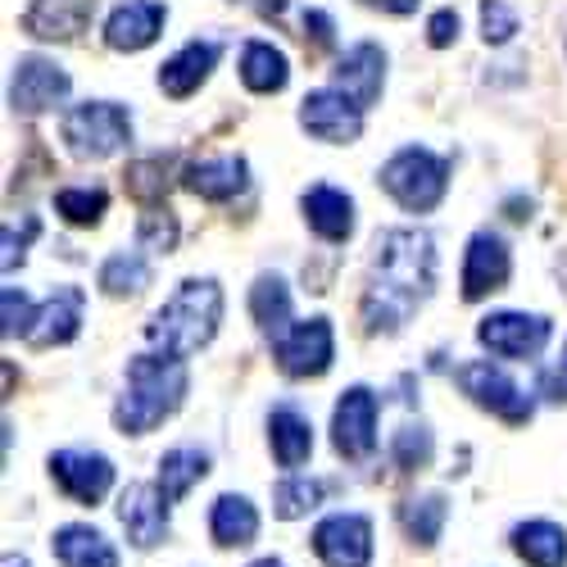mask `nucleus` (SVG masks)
<instances>
[{
  "instance_id": "20",
  "label": "nucleus",
  "mask_w": 567,
  "mask_h": 567,
  "mask_svg": "<svg viewBox=\"0 0 567 567\" xmlns=\"http://www.w3.org/2000/svg\"><path fill=\"white\" fill-rule=\"evenodd\" d=\"M96 6L101 0H32L23 14V32L37 41H73L78 32H86Z\"/></svg>"
},
{
  "instance_id": "8",
  "label": "nucleus",
  "mask_w": 567,
  "mask_h": 567,
  "mask_svg": "<svg viewBox=\"0 0 567 567\" xmlns=\"http://www.w3.org/2000/svg\"><path fill=\"white\" fill-rule=\"evenodd\" d=\"M513 277V250L499 231L482 227L467 236V250H463V300L477 305L491 291H504Z\"/></svg>"
},
{
  "instance_id": "40",
  "label": "nucleus",
  "mask_w": 567,
  "mask_h": 567,
  "mask_svg": "<svg viewBox=\"0 0 567 567\" xmlns=\"http://www.w3.org/2000/svg\"><path fill=\"white\" fill-rule=\"evenodd\" d=\"M458 10H436L432 19H427V45H436V51H445V45H454L458 41Z\"/></svg>"
},
{
  "instance_id": "13",
  "label": "nucleus",
  "mask_w": 567,
  "mask_h": 567,
  "mask_svg": "<svg viewBox=\"0 0 567 567\" xmlns=\"http://www.w3.org/2000/svg\"><path fill=\"white\" fill-rule=\"evenodd\" d=\"M313 554L322 567H368L372 563V523L363 513H332L313 527Z\"/></svg>"
},
{
  "instance_id": "33",
  "label": "nucleus",
  "mask_w": 567,
  "mask_h": 567,
  "mask_svg": "<svg viewBox=\"0 0 567 567\" xmlns=\"http://www.w3.org/2000/svg\"><path fill=\"white\" fill-rule=\"evenodd\" d=\"M110 209V192L105 186H60L55 192V214L73 227H96Z\"/></svg>"
},
{
  "instance_id": "16",
  "label": "nucleus",
  "mask_w": 567,
  "mask_h": 567,
  "mask_svg": "<svg viewBox=\"0 0 567 567\" xmlns=\"http://www.w3.org/2000/svg\"><path fill=\"white\" fill-rule=\"evenodd\" d=\"M118 523L132 549H155L168 536V499L155 482H132L118 495Z\"/></svg>"
},
{
  "instance_id": "29",
  "label": "nucleus",
  "mask_w": 567,
  "mask_h": 567,
  "mask_svg": "<svg viewBox=\"0 0 567 567\" xmlns=\"http://www.w3.org/2000/svg\"><path fill=\"white\" fill-rule=\"evenodd\" d=\"M209 477V454L205 450H192V445H177L159 458V491L168 504H182L186 495H192L200 482Z\"/></svg>"
},
{
  "instance_id": "26",
  "label": "nucleus",
  "mask_w": 567,
  "mask_h": 567,
  "mask_svg": "<svg viewBox=\"0 0 567 567\" xmlns=\"http://www.w3.org/2000/svg\"><path fill=\"white\" fill-rule=\"evenodd\" d=\"M55 558L64 567H118V549L105 540V532L86 527V523H69L51 536Z\"/></svg>"
},
{
  "instance_id": "24",
  "label": "nucleus",
  "mask_w": 567,
  "mask_h": 567,
  "mask_svg": "<svg viewBox=\"0 0 567 567\" xmlns=\"http://www.w3.org/2000/svg\"><path fill=\"white\" fill-rule=\"evenodd\" d=\"M268 445H272V458L281 467H291V472L300 463H309V454H313V427H309V417L300 409H291V404H277L268 413Z\"/></svg>"
},
{
  "instance_id": "4",
  "label": "nucleus",
  "mask_w": 567,
  "mask_h": 567,
  "mask_svg": "<svg viewBox=\"0 0 567 567\" xmlns=\"http://www.w3.org/2000/svg\"><path fill=\"white\" fill-rule=\"evenodd\" d=\"M377 182H382V192L409 209V214H432L445 192H450V159H441L436 151L427 146H404L395 151L382 173H377Z\"/></svg>"
},
{
  "instance_id": "3",
  "label": "nucleus",
  "mask_w": 567,
  "mask_h": 567,
  "mask_svg": "<svg viewBox=\"0 0 567 567\" xmlns=\"http://www.w3.org/2000/svg\"><path fill=\"white\" fill-rule=\"evenodd\" d=\"M192 391V377H186L182 359H164V354H136L127 363V386L114 404V427L123 436H146L155 432L164 417H173Z\"/></svg>"
},
{
  "instance_id": "19",
  "label": "nucleus",
  "mask_w": 567,
  "mask_h": 567,
  "mask_svg": "<svg viewBox=\"0 0 567 567\" xmlns=\"http://www.w3.org/2000/svg\"><path fill=\"white\" fill-rule=\"evenodd\" d=\"M218 55H223L218 41H186L177 55H168L159 64V91H164L168 101L196 96V91L205 86V78L218 69Z\"/></svg>"
},
{
  "instance_id": "46",
  "label": "nucleus",
  "mask_w": 567,
  "mask_h": 567,
  "mask_svg": "<svg viewBox=\"0 0 567 567\" xmlns=\"http://www.w3.org/2000/svg\"><path fill=\"white\" fill-rule=\"evenodd\" d=\"M250 567H287V563H281V558H255Z\"/></svg>"
},
{
  "instance_id": "43",
  "label": "nucleus",
  "mask_w": 567,
  "mask_h": 567,
  "mask_svg": "<svg viewBox=\"0 0 567 567\" xmlns=\"http://www.w3.org/2000/svg\"><path fill=\"white\" fill-rule=\"evenodd\" d=\"M231 6H250L255 14H264V19H277L281 10H287V0H231Z\"/></svg>"
},
{
  "instance_id": "36",
  "label": "nucleus",
  "mask_w": 567,
  "mask_h": 567,
  "mask_svg": "<svg viewBox=\"0 0 567 567\" xmlns=\"http://www.w3.org/2000/svg\"><path fill=\"white\" fill-rule=\"evenodd\" d=\"M391 454H395V463H400L404 472H417V467L432 463L436 441H432V432L422 427V422H404V427L395 432V441H391Z\"/></svg>"
},
{
  "instance_id": "21",
  "label": "nucleus",
  "mask_w": 567,
  "mask_h": 567,
  "mask_svg": "<svg viewBox=\"0 0 567 567\" xmlns=\"http://www.w3.org/2000/svg\"><path fill=\"white\" fill-rule=\"evenodd\" d=\"M82 287H60L51 300H45L37 309V327H32V337L28 346L32 350H55V346H69L78 332H82Z\"/></svg>"
},
{
  "instance_id": "47",
  "label": "nucleus",
  "mask_w": 567,
  "mask_h": 567,
  "mask_svg": "<svg viewBox=\"0 0 567 567\" xmlns=\"http://www.w3.org/2000/svg\"><path fill=\"white\" fill-rule=\"evenodd\" d=\"M558 368H563V372H567V346H563V359H558Z\"/></svg>"
},
{
  "instance_id": "39",
  "label": "nucleus",
  "mask_w": 567,
  "mask_h": 567,
  "mask_svg": "<svg viewBox=\"0 0 567 567\" xmlns=\"http://www.w3.org/2000/svg\"><path fill=\"white\" fill-rule=\"evenodd\" d=\"M513 32H517V14L504 6V0H482V37H486V45H504V41H513Z\"/></svg>"
},
{
  "instance_id": "15",
  "label": "nucleus",
  "mask_w": 567,
  "mask_h": 567,
  "mask_svg": "<svg viewBox=\"0 0 567 567\" xmlns=\"http://www.w3.org/2000/svg\"><path fill=\"white\" fill-rule=\"evenodd\" d=\"M382 86H386V51L372 41L350 45L332 69V91H341V96L359 110H372L382 101Z\"/></svg>"
},
{
  "instance_id": "14",
  "label": "nucleus",
  "mask_w": 567,
  "mask_h": 567,
  "mask_svg": "<svg viewBox=\"0 0 567 567\" xmlns=\"http://www.w3.org/2000/svg\"><path fill=\"white\" fill-rule=\"evenodd\" d=\"M300 127L313 141H327V146H350V141H359V132H363V110L350 105L341 91L322 86L300 101Z\"/></svg>"
},
{
  "instance_id": "45",
  "label": "nucleus",
  "mask_w": 567,
  "mask_h": 567,
  "mask_svg": "<svg viewBox=\"0 0 567 567\" xmlns=\"http://www.w3.org/2000/svg\"><path fill=\"white\" fill-rule=\"evenodd\" d=\"M6 567H32L23 554H6Z\"/></svg>"
},
{
  "instance_id": "37",
  "label": "nucleus",
  "mask_w": 567,
  "mask_h": 567,
  "mask_svg": "<svg viewBox=\"0 0 567 567\" xmlns=\"http://www.w3.org/2000/svg\"><path fill=\"white\" fill-rule=\"evenodd\" d=\"M32 327H37V305L28 291L19 287H6V296H0V332H6V341L14 337H32Z\"/></svg>"
},
{
  "instance_id": "17",
  "label": "nucleus",
  "mask_w": 567,
  "mask_h": 567,
  "mask_svg": "<svg viewBox=\"0 0 567 567\" xmlns=\"http://www.w3.org/2000/svg\"><path fill=\"white\" fill-rule=\"evenodd\" d=\"M164 23H168V6H159V0H123L105 19V45L118 55H136L159 41Z\"/></svg>"
},
{
  "instance_id": "2",
  "label": "nucleus",
  "mask_w": 567,
  "mask_h": 567,
  "mask_svg": "<svg viewBox=\"0 0 567 567\" xmlns=\"http://www.w3.org/2000/svg\"><path fill=\"white\" fill-rule=\"evenodd\" d=\"M218 322H223V287L214 277H186L164 300V309L146 322L151 354L186 363V354L205 350L218 337Z\"/></svg>"
},
{
  "instance_id": "23",
  "label": "nucleus",
  "mask_w": 567,
  "mask_h": 567,
  "mask_svg": "<svg viewBox=\"0 0 567 567\" xmlns=\"http://www.w3.org/2000/svg\"><path fill=\"white\" fill-rule=\"evenodd\" d=\"M250 318H255V327L272 346L291 332V287H287V277H277V272H259L255 277V287H250Z\"/></svg>"
},
{
  "instance_id": "22",
  "label": "nucleus",
  "mask_w": 567,
  "mask_h": 567,
  "mask_svg": "<svg viewBox=\"0 0 567 567\" xmlns=\"http://www.w3.org/2000/svg\"><path fill=\"white\" fill-rule=\"evenodd\" d=\"M300 209H305V223L322 236V241H350V231H354V200L346 192H337V186H309V192L300 196Z\"/></svg>"
},
{
  "instance_id": "1",
  "label": "nucleus",
  "mask_w": 567,
  "mask_h": 567,
  "mask_svg": "<svg viewBox=\"0 0 567 567\" xmlns=\"http://www.w3.org/2000/svg\"><path fill=\"white\" fill-rule=\"evenodd\" d=\"M436 287V241L422 227H386L372 241V268L363 281V332H400L413 309Z\"/></svg>"
},
{
  "instance_id": "18",
  "label": "nucleus",
  "mask_w": 567,
  "mask_h": 567,
  "mask_svg": "<svg viewBox=\"0 0 567 567\" xmlns=\"http://www.w3.org/2000/svg\"><path fill=\"white\" fill-rule=\"evenodd\" d=\"M182 186L209 205H227L250 186V164L241 155H218V159H196L182 168Z\"/></svg>"
},
{
  "instance_id": "28",
  "label": "nucleus",
  "mask_w": 567,
  "mask_h": 567,
  "mask_svg": "<svg viewBox=\"0 0 567 567\" xmlns=\"http://www.w3.org/2000/svg\"><path fill=\"white\" fill-rule=\"evenodd\" d=\"M513 554L527 567H567V532L558 523H517L513 527Z\"/></svg>"
},
{
  "instance_id": "31",
  "label": "nucleus",
  "mask_w": 567,
  "mask_h": 567,
  "mask_svg": "<svg viewBox=\"0 0 567 567\" xmlns=\"http://www.w3.org/2000/svg\"><path fill=\"white\" fill-rule=\"evenodd\" d=\"M96 281H101V291H105L110 300L141 296V291L151 287V259L141 255V250H118V255H110V259L101 264Z\"/></svg>"
},
{
  "instance_id": "32",
  "label": "nucleus",
  "mask_w": 567,
  "mask_h": 567,
  "mask_svg": "<svg viewBox=\"0 0 567 567\" xmlns=\"http://www.w3.org/2000/svg\"><path fill=\"white\" fill-rule=\"evenodd\" d=\"M168 168H173V155H151V159L127 164V173H123L127 196L141 200L146 209H155L164 200V192H168Z\"/></svg>"
},
{
  "instance_id": "30",
  "label": "nucleus",
  "mask_w": 567,
  "mask_h": 567,
  "mask_svg": "<svg viewBox=\"0 0 567 567\" xmlns=\"http://www.w3.org/2000/svg\"><path fill=\"white\" fill-rule=\"evenodd\" d=\"M445 517H450V499L441 491H427V495H413L409 504H400V527L413 545L432 549L445 532Z\"/></svg>"
},
{
  "instance_id": "12",
  "label": "nucleus",
  "mask_w": 567,
  "mask_h": 567,
  "mask_svg": "<svg viewBox=\"0 0 567 567\" xmlns=\"http://www.w3.org/2000/svg\"><path fill=\"white\" fill-rule=\"evenodd\" d=\"M332 445L350 463H363L377 450V395L368 386L341 391L332 409Z\"/></svg>"
},
{
  "instance_id": "44",
  "label": "nucleus",
  "mask_w": 567,
  "mask_h": 567,
  "mask_svg": "<svg viewBox=\"0 0 567 567\" xmlns=\"http://www.w3.org/2000/svg\"><path fill=\"white\" fill-rule=\"evenodd\" d=\"M363 6H377V10H386V14H413L422 0H363Z\"/></svg>"
},
{
  "instance_id": "11",
  "label": "nucleus",
  "mask_w": 567,
  "mask_h": 567,
  "mask_svg": "<svg viewBox=\"0 0 567 567\" xmlns=\"http://www.w3.org/2000/svg\"><path fill=\"white\" fill-rule=\"evenodd\" d=\"M69 73L55 64V60H45V55H19L14 64V78H10V110L14 114H45V110H55L64 96H69Z\"/></svg>"
},
{
  "instance_id": "25",
  "label": "nucleus",
  "mask_w": 567,
  "mask_h": 567,
  "mask_svg": "<svg viewBox=\"0 0 567 567\" xmlns=\"http://www.w3.org/2000/svg\"><path fill=\"white\" fill-rule=\"evenodd\" d=\"M241 82H246V91H255V96H277V91L291 82L287 51L272 45V41H246V51H241Z\"/></svg>"
},
{
  "instance_id": "9",
  "label": "nucleus",
  "mask_w": 567,
  "mask_h": 567,
  "mask_svg": "<svg viewBox=\"0 0 567 567\" xmlns=\"http://www.w3.org/2000/svg\"><path fill=\"white\" fill-rule=\"evenodd\" d=\"M45 467H51V482L73 504H86V508H96L114 486V463L96 450H55L45 458Z\"/></svg>"
},
{
  "instance_id": "34",
  "label": "nucleus",
  "mask_w": 567,
  "mask_h": 567,
  "mask_svg": "<svg viewBox=\"0 0 567 567\" xmlns=\"http://www.w3.org/2000/svg\"><path fill=\"white\" fill-rule=\"evenodd\" d=\"M322 495H327V486L318 477H296L291 472V477H281L272 486V513L281 517V523H296V517H305L322 504Z\"/></svg>"
},
{
  "instance_id": "6",
  "label": "nucleus",
  "mask_w": 567,
  "mask_h": 567,
  "mask_svg": "<svg viewBox=\"0 0 567 567\" xmlns=\"http://www.w3.org/2000/svg\"><path fill=\"white\" fill-rule=\"evenodd\" d=\"M458 386H463V395H467L472 404L486 409V413H495V417H504L508 427H523V422H532V413H536V400H532L523 386H517L504 368H495L491 359L463 363V368H458Z\"/></svg>"
},
{
  "instance_id": "27",
  "label": "nucleus",
  "mask_w": 567,
  "mask_h": 567,
  "mask_svg": "<svg viewBox=\"0 0 567 567\" xmlns=\"http://www.w3.org/2000/svg\"><path fill=\"white\" fill-rule=\"evenodd\" d=\"M209 536L223 549H241L259 536V508L246 495H218L209 508Z\"/></svg>"
},
{
  "instance_id": "38",
  "label": "nucleus",
  "mask_w": 567,
  "mask_h": 567,
  "mask_svg": "<svg viewBox=\"0 0 567 567\" xmlns=\"http://www.w3.org/2000/svg\"><path fill=\"white\" fill-rule=\"evenodd\" d=\"M37 231H41V218H37V214H28L19 231L6 223V231H0V246H6V255H0V268H6V272H14V268L28 259V246L37 241Z\"/></svg>"
},
{
  "instance_id": "7",
  "label": "nucleus",
  "mask_w": 567,
  "mask_h": 567,
  "mask_svg": "<svg viewBox=\"0 0 567 567\" xmlns=\"http://www.w3.org/2000/svg\"><path fill=\"white\" fill-rule=\"evenodd\" d=\"M549 318L545 313H523V309H499L477 322V341L495 359H536L549 346Z\"/></svg>"
},
{
  "instance_id": "10",
  "label": "nucleus",
  "mask_w": 567,
  "mask_h": 567,
  "mask_svg": "<svg viewBox=\"0 0 567 567\" xmlns=\"http://www.w3.org/2000/svg\"><path fill=\"white\" fill-rule=\"evenodd\" d=\"M272 354L287 377H322L337 359V332L327 318H305L272 346Z\"/></svg>"
},
{
  "instance_id": "42",
  "label": "nucleus",
  "mask_w": 567,
  "mask_h": 567,
  "mask_svg": "<svg viewBox=\"0 0 567 567\" xmlns=\"http://www.w3.org/2000/svg\"><path fill=\"white\" fill-rule=\"evenodd\" d=\"M536 391H540L549 404H567V372H563V368H554V372H540Z\"/></svg>"
},
{
  "instance_id": "5",
  "label": "nucleus",
  "mask_w": 567,
  "mask_h": 567,
  "mask_svg": "<svg viewBox=\"0 0 567 567\" xmlns=\"http://www.w3.org/2000/svg\"><path fill=\"white\" fill-rule=\"evenodd\" d=\"M60 132L78 159H110L132 141V114L114 101H82L64 114Z\"/></svg>"
},
{
  "instance_id": "35",
  "label": "nucleus",
  "mask_w": 567,
  "mask_h": 567,
  "mask_svg": "<svg viewBox=\"0 0 567 567\" xmlns=\"http://www.w3.org/2000/svg\"><path fill=\"white\" fill-rule=\"evenodd\" d=\"M177 236H182L177 214L168 205H155V209L141 214V223H136V250L141 255H173Z\"/></svg>"
},
{
  "instance_id": "41",
  "label": "nucleus",
  "mask_w": 567,
  "mask_h": 567,
  "mask_svg": "<svg viewBox=\"0 0 567 567\" xmlns=\"http://www.w3.org/2000/svg\"><path fill=\"white\" fill-rule=\"evenodd\" d=\"M332 14H322V10H305V37H313V45H332Z\"/></svg>"
}]
</instances>
